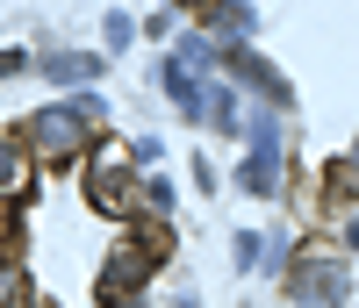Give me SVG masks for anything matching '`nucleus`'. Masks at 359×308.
Wrapping results in <instances>:
<instances>
[{
  "label": "nucleus",
  "instance_id": "f257e3e1",
  "mask_svg": "<svg viewBox=\"0 0 359 308\" xmlns=\"http://www.w3.org/2000/svg\"><path fill=\"white\" fill-rule=\"evenodd\" d=\"M94 115H101V101H94V94L57 101V108H43V115L22 130V150H29V158H43V165H65L72 150H79V136H86V122H94Z\"/></svg>",
  "mask_w": 359,
  "mask_h": 308
},
{
  "label": "nucleus",
  "instance_id": "f03ea898",
  "mask_svg": "<svg viewBox=\"0 0 359 308\" xmlns=\"http://www.w3.org/2000/svg\"><path fill=\"white\" fill-rule=\"evenodd\" d=\"M130 158H137V150L108 136V144L94 150V165H86V208L108 215V223H115V215H130V172H137Z\"/></svg>",
  "mask_w": 359,
  "mask_h": 308
},
{
  "label": "nucleus",
  "instance_id": "7ed1b4c3",
  "mask_svg": "<svg viewBox=\"0 0 359 308\" xmlns=\"http://www.w3.org/2000/svg\"><path fill=\"white\" fill-rule=\"evenodd\" d=\"M287 294L302 301V308H338L352 287H345V258L338 251H302L287 272Z\"/></svg>",
  "mask_w": 359,
  "mask_h": 308
},
{
  "label": "nucleus",
  "instance_id": "20e7f679",
  "mask_svg": "<svg viewBox=\"0 0 359 308\" xmlns=\"http://www.w3.org/2000/svg\"><path fill=\"white\" fill-rule=\"evenodd\" d=\"M237 187L245 194H273L280 187V130H273V115L252 122V158H245V172H237Z\"/></svg>",
  "mask_w": 359,
  "mask_h": 308
},
{
  "label": "nucleus",
  "instance_id": "39448f33",
  "mask_svg": "<svg viewBox=\"0 0 359 308\" xmlns=\"http://www.w3.org/2000/svg\"><path fill=\"white\" fill-rule=\"evenodd\" d=\"M230 72H237V79H245V86H259V94H266V101H273V108H287V101H294V94H287V79H280L273 65H266V57H259V50H230Z\"/></svg>",
  "mask_w": 359,
  "mask_h": 308
},
{
  "label": "nucleus",
  "instance_id": "423d86ee",
  "mask_svg": "<svg viewBox=\"0 0 359 308\" xmlns=\"http://www.w3.org/2000/svg\"><path fill=\"white\" fill-rule=\"evenodd\" d=\"M43 72H50V79H94V72H101V57H86V50H79V57H72V50H57V57H43Z\"/></svg>",
  "mask_w": 359,
  "mask_h": 308
},
{
  "label": "nucleus",
  "instance_id": "0eeeda50",
  "mask_svg": "<svg viewBox=\"0 0 359 308\" xmlns=\"http://www.w3.org/2000/svg\"><path fill=\"white\" fill-rule=\"evenodd\" d=\"M22 187V144H0V201Z\"/></svg>",
  "mask_w": 359,
  "mask_h": 308
},
{
  "label": "nucleus",
  "instance_id": "6e6552de",
  "mask_svg": "<svg viewBox=\"0 0 359 308\" xmlns=\"http://www.w3.org/2000/svg\"><path fill=\"white\" fill-rule=\"evenodd\" d=\"M216 29H223V36H237V29H252V8H237V0H223V8H216Z\"/></svg>",
  "mask_w": 359,
  "mask_h": 308
},
{
  "label": "nucleus",
  "instance_id": "1a4fd4ad",
  "mask_svg": "<svg viewBox=\"0 0 359 308\" xmlns=\"http://www.w3.org/2000/svg\"><path fill=\"white\" fill-rule=\"evenodd\" d=\"M0 308H22V272L0 265Z\"/></svg>",
  "mask_w": 359,
  "mask_h": 308
},
{
  "label": "nucleus",
  "instance_id": "9d476101",
  "mask_svg": "<svg viewBox=\"0 0 359 308\" xmlns=\"http://www.w3.org/2000/svg\"><path fill=\"white\" fill-rule=\"evenodd\" d=\"M130 36H137V22H130V15H108V43H115V50H123Z\"/></svg>",
  "mask_w": 359,
  "mask_h": 308
},
{
  "label": "nucleus",
  "instance_id": "9b49d317",
  "mask_svg": "<svg viewBox=\"0 0 359 308\" xmlns=\"http://www.w3.org/2000/svg\"><path fill=\"white\" fill-rule=\"evenodd\" d=\"M144 201H151V215H165V208H172V187H165V179H151V187H144Z\"/></svg>",
  "mask_w": 359,
  "mask_h": 308
},
{
  "label": "nucleus",
  "instance_id": "f8f14e48",
  "mask_svg": "<svg viewBox=\"0 0 359 308\" xmlns=\"http://www.w3.org/2000/svg\"><path fill=\"white\" fill-rule=\"evenodd\" d=\"M8 237H15V208L0 201V244H8Z\"/></svg>",
  "mask_w": 359,
  "mask_h": 308
},
{
  "label": "nucleus",
  "instance_id": "ddd939ff",
  "mask_svg": "<svg viewBox=\"0 0 359 308\" xmlns=\"http://www.w3.org/2000/svg\"><path fill=\"white\" fill-rule=\"evenodd\" d=\"M172 8H223V0H172Z\"/></svg>",
  "mask_w": 359,
  "mask_h": 308
},
{
  "label": "nucleus",
  "instance_id": "4468645a",
  "mask_svg": "<svg viewBox=\"0 0 359 308\" xmlns=\"http://www.w3.org/2000/svg\"><path fill=\"white\" fill-rule=\"evenodd\" d=\"M345 244H359V215H352V230H345Z\"/></svg>",
  "mask_w": 359,
  "mask_h": 308
},
{
  "label": "nucleus",
  "instance_id": "2eb2a0df",
  "mask_svg": "<svg viewBox=\"0 0 359 308\" xmlns=\"http://www.w3.org/2000/svg\"><path fill=\"white\" fill-rule=\"evenodd\" d=\"M352 172H359V158H352Z\"/></svg>",
  "mask_w": 359,
  "mask_h": 308
}]
</instances>
